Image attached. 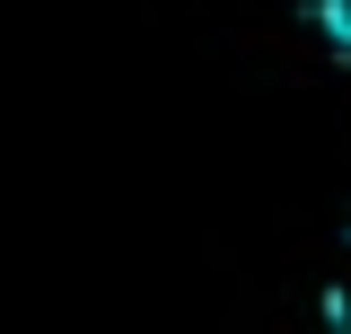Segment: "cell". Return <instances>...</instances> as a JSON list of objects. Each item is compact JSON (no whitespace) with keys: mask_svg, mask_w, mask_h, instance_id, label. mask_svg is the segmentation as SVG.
<instances>
[{"mask_svg":"<svg viewBox=\"0 0 351 334\" xmlns=\"http://www.w3.org/2000/svg\"><path fill=\"white\" fill-rule=\"evenodd\" d=\"M316 27H325L334 53H351V0H316Z\"/></svg>","mask_w":351,"mask_h":334,"instance_id":"obj_1","label":"cell"}]
</instances>
